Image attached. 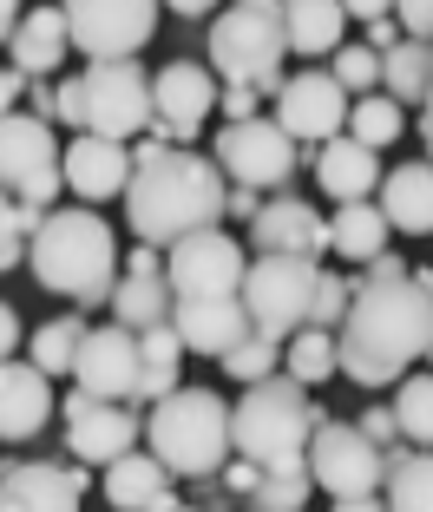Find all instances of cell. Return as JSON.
<instances>
[{"label":"cell","instance_id":"58","mask_svg":"<svg viewBox=\"0 0 433 512\" xmlns=\"http://www.w3.org/2000/svg\"><path fill=\"white\" fill-rule=\"evenodd\" d=\"M158 512H197V506H178V499H171V506H158Z\"/></svg>","mask_w":433,"mask_h":512},{"label":"cell","instance_id":"11","mask_svg":"<svg viewBox=\"0 0 433 512\" xmlns=\"http://www.w3.org/2000/svg\"><path fill=\"white\" fill-rule=\"evenodd\" d=\"M66 414V447H73V460H86V467H112L119 453H132L138 440H145V421H138L132 401H99V394L73 388L60 401Z\"/></svg>","mask_w":433,"mask_h":512},{"label":"cell","instance_id":"46","mask_svg":"<svg viewBox=\"0 0 433 512\" xmlns=\"http://www.w3.org/2000/svg\"><path fill=\"white\" fill-rule=\"evenodd\" d=\"M125 270H132V276H165V250L138 243V250H125Z\"/></svg>","mask_w":433,"mask_h":512},{"label":"cell","instance_id":"37","mask_svg":"<svg viewBox=\"0 0 433 512\" xmlns=\"http://www.w3.org/2000/svg\"><path fill=\"white\" fill-rule=\"evenodd\" d=\"M276 362H283V342H269V335H256V329H250V335H243V342H237V348L224 355V375L250 388V381L276 375Z\"/></svg>","mask_w":433,"mask_h":512},{"label":"cell","instance_id":"40","mask_svg":"<svg viewBox=\"0 0 433 512\" xmlns=\"http://www.w3.org/2000/svg\"><path fill=\"white\" fill-rule=\"evenodd\" d=\"M302 499H309V473H263L256 480V506L263 512H302Z\"/></svg>","mask_w":433,"mask_h":512},{"label":"cell","instance_id":"20","mask_svg":"<svg viewBox=\"0 0 433 512\" xmlns=\"http://www.w3.org/2000/svg\"><path fill=\"white\" fill-rule=\"evenodd\" d=\"M250 243H256V256H309L315 263V256L329 250V224L302 197H276V204H263L250 217Z\"/></svg>","mask_w":433,"mask_h":512},{"label":"cell","instance_id":"49","mask_svg":"<svg viewBox=\"0 0 433 512\" xmlns=\"http://www.w3.org/2000/svg\"><path fill=\"white\" fill-rule=\"evenodd\" d=\"M14 348H20V316L0 302V362H14Z\"/></svg>","mask_w":433,"mask_h":512},{"label":"cell","instance_id":"35","mask_svg":"<svg viewBox=\"0 0 433 512\" xmlns=\"http://www.w3.org/2000/svg\"><path fill=\"white\" fill-rule=\"evenodd\" d=\"M283 368L289 381H302V388H322L329 375H342L335 368V329H302L283 342Z\"/></svg>","mask_w":433,"mask_h":512},{"label":"cell","instance_id":"7","mask_svg":"<svg viewBox=\"0 0 433 512\" xmlns=\"http://www.w3.org/2000/svg\"><path fill=\"white\" fill-rule=\"evenodd\" d=\"M315 276H322V263H309V256H256L237 289L250 329L269 335V342L302 335L309 329V302H315Z\"/></svg>","mask_w":433,"mask_h":512},{"label":"cell","instance_id":"22","mask_svg":"<svg viewBox=\"0 0 433 512\" xmlns=\"http://www.w3.org/2000/svg\"><path fill=\"white\" fill-rule=\"evenodd\" d=\"M60 53H73V33H66V14L60 7H27L7 33V66L27 79H46L60 66Z\"/></svg>","mask_w":433,"mask_h":512},{"label":"cell","instance_id":"18","mask_svg":"<svg viewBox=\"0 0 433 512\" xmlns=\"http://www.w3.org/2000/svg\"><path fill=\"white\" fill-rule=\"evenodd\" d=\"M60 178H66V191L86 197V204L125 197V184H132V145L99 138V132H79L73 145H66V158H60Z\"/></svg>","mask_w":433,"mask_h":512},{"label":"cell","instance_id":"51","mask_svg":"<svg viewBox=\"0 0 433 512\" xmlns=\"http://www.w3.org/2000/svg\"><path fill=\"white\" fill-rule=\"evenodd\" d=\"M224 480L237 486V493H256V480H263V467H250V460H243V467H224Z\"/></svg>","mask_w":433,"mask_h":512},{"label":"cell","instance_id":"17","mask_svg":"<svg viewBox=\"0 0 433 512\" xmlns=\"http://www.w3.org/2000/svg\"><path fill=\"white\" fill-rule=\"evenodd\" d=\"M92 473L60 467V460H20L0 467V512H79Z\"/></svg>","mask_w":433,"mask_h":512},{"label":"cell","instance_id":"1","mask_svg":"<svg viewBox=\"0 0 433 512\" xmlns=\"http://www.w3.org/2000/svg\"><path fill=\"white\" fill-rule=\"evenodd\" d=\"M427 335H433V302L420 296L414 276H394V283L361 276L348 296V316L335 322V368L361 388H388L407 375V362L427 355Z\"/></svg>","mask_w":433,"mask_h":512},{"label":"cell","instance_id":"44","mask_svg":"<svg viewBox=\"0 0 433 512\" xmlns=\"http://www.w3.org/2000/svg\"><path fill=\"white\" fill-rule=\"evenodd\" d=\"M256 99H263L256 86H224V92H217V106H224V125H237V119H256Z\"/></svg>","mask_w":433,"mask_h":512},{"label":"cell","instance_id":"29","mask_svg":"<svg viewBox=\"0 0 433 512\" xmlns=\"http://www.w3.org/2000/svg\"><path fill=\"white\" fill-rule=\"evenodd\" d=\"M171 309H178V296H171L165 276L119 270V283H112V322H125V329H158V322H171Z\"/></svg>","mask_w":433,"mask_h":512},{"label":"cell","instance_id":"36","mask_svg":"<svg viewBox=\"0 0 433 512\" xmlns=\"http://www.w3.org/2000/svg\"><path fill=\"white\" fill-rule=\"evenodd\" d=\"M394 427H401L407 447H433V375L401 381V394H394Z\"/></svg>","mask_w":433,"mask_h":512},{"label":"cell","instance_id":"31","mask_svg":"<svg viewBox=\"0 0 433 512\" xmlns=\"http://www.w3.org/2000/svg\"><path fill=\"white\" fill-rule=\"evenodd\" d=\"M329 250L348 256V263H368V256L388 250V217H381V204H342V211L329 217Z\"/></svg>","mask_w":433,"mask_h":512},{"label":"cell","instance_id":"43","mask_svg":"<svg viewBox=\"0 0 433 512\" xmlns=\"http://www.w3.org/2000/svg\"><path fill=\"white\" fill-rule=\"evenodd\" d=\"M394 20L407 40H433V0H394Z\"/></svg>","mask_w":433,"mask_h":512},{"label":"cell","instance_id":"53","mask_svg":"<svg viewBox=\"0 0 433 512\" xmlns=\"http://www.w3.org/2000/svg\"><path fill=\"white\" fill-rule=\"evenodd\" d=\"M171 14H184V20H197V14H210V7H217V0H165Z\"/></svg>","mask_w":433,"mask_h":512},{"label":"cell","instance_id":"55","mask_svg":"<svg viewBox=\"0 0 433 512\" xmlns=\"http://www.w3.org/2000/svg\"><path fill=\"white\" fill-rule=\"evenodd\" d=\"M420 138H427V151H433V86H427V99H420Z\"/></svg>","mask_w":433,"mask_h":512},{"label":"cell","instance_id":"42","mask_svg":"<svg viewBox=\"0 0 433 512\" xmlns=\"http://www.w3.org/2000/svg\"><path fill=\"white\" fill-rule=\"evenodd\" d=\"M355 427L374 440V447L388 453V447H401V427H394V407H368V414H355Z\"/></svg>","mask_w":433,"mask_h":512},{"label":"cell","instance_id":"30","mask_svg":"<svg viewBox=\"0 0 433 512\" xmlns=\"http://www.w3.org/2000/svg\"><path fill=\"white\" fill-rule=\"evenodd\" d=\"M388 512H433V447H388Z\"/></svg>","mask_w":433,"mask_h":512},{"label":"cell","instance_id":"24","mask_svg":"<svg viewBox=\"0 0 433 512\" xmlns=\"http://www.w3.org/2000/svg\"><path fill=\"white\" fill-rule=\"evenodd\" d=\"M315 178H322V191H329L335 204H361V197H374V184H381V151H368L348 132H335L315 151Z\"/></svg>","mask_w":433,"mask_h":512},{"label":"cell","instance_id":"3","mask_svg":"<svg viewBox=\"0 0 433 512\" xmlns=\"http://www.w3.org/2000/svg\"><path fill=\"white\" fill-rule=\"evenodd\" d=\"M119 243L105 230L99 211H46L40 230L27 237V270L40 276V289L79 302V309H99L112 302V283H119Z\"/></svg>","mask_w":433,"mask_h":512},{"label":"cell","instance_id":"13","mask_svg":"<svg viewBox=\"0 0 433 512\" xmlns=\"http://www.w3.org/2000/svg\"><path fill=\"white\" fill-rule=\"evenodd\" d=\"M243 270H250V256H243V243L224 237V230H191L184 243L165 250L171 296H237Z\"/></svg>","mask_w":433,"mask_h":512},{"label":"cell","instance_id":"45","mask_svg":"<svg viewBox=\"0 0 433 512\" xmlns=\"http://www.w3.org/2000/svg\"><path fill=\"white\" fill-rule=\"evenodd\" d=\"M256 211H263V191H250V184H230L224 191V217H243V224H250Z\"/></svg>","mask_w":433,"mask_h":512},{"label":"cell","instance_id":"21","mask_svg":"<svg viewBox=\"0 0 433 512\" xmlns=\"http://www.w3.org/2000/svg\"><path fill=\"white\" fill-rule=\"evenodd\" d=\"M53 414V381L33 362H0V440H33Z\"/></svg>","mask_w":433,"mask_h":512},{"label":"cell","instance_id":"33","mask_svg":"<svg viewBox=\"0 0 433 512\" xmlns=\"http://www.w3.org/2000/svg\"><path fill=\"white\" fill-rule=\"evenodd\" d=\"M401 132H407V112L394 106L388 92H361L355 106H348V138H355V145H368V151H388Z\"/></svg>","mask_w":433,"mask_h":512},{"label":"cell","instance_id":"47","mask_svg":"<svg viewBox=\"0 0 433 512\" xmlns=\"http://www.w3.org/2000/svg\"><path fill=\"white\" fill-rule=\"evenodd\" d=\"M401 40H407V33H401V20H394V14L368 20V46H374V53H388V46H401Z\"/></svg>","mask_w":433,"mask_h":512},{"label":"cell","instance_id":"39","mask_svg":"<svg viewBox=\"0 0 433 512\" xmlns=\"http://www.w3.org/2000/svg\"><path fill=\"white\" fill-rule=\"evenodd\" d=\"M348 296H355V283L335 270L315 276V302H309V329H335V322L348 316Z\"/></svg>","mask_w":433,"mask_h":512},{"label":"cell","instance_id":"57","mask_svg":"<svg viewBox=\"0 0 433 512\" xmlns=\"http://www.w3.org/2000/svg\"><path fill=\"white\" fill-rule=\"evenodd\" d=\"M237 7H283V0H237Z\"/></svg>","mask_w":433,"mask_h":512},{"label":"cell","instance_id":"12","mask_svg":"<svg viewBox=\"0 0 433 512\" xmlns=\"http://www.w3.org/2000/svg\"><path fill=\"white\" fill-rule=\"evenodd\" d=\"M217 171L230 184H250V191H269V184H289L296 171V138L283 125H269L263 112L256 119H237L217 132Z\"/></svg>","mask_w":433,"mask_h":512},{"label":"cell","instance_id":"2","mask_svg":"<svg viewBox=\"0 0 433 512\" xmlns=\"http://www.w3.org/2000/svg\"><path fill=\"white\" fill-rule=\"evenodd\" d=\"M230 178L204 151H165L158 138L132 145V184H125V217H132L138 243L171 250L191 230H217L224 217Z\"/></svg>","mask_w":433,"mask_h":512},{"label":"cell","instance_id":"15","mask_svg":"<svg viewBox=\"0 0 433 512\" xmlns=\"http://www.w3.org/2000/svg\"><path fill=\"white\" fill-rule=\"evenodd\" d=\"M348 99L342 86H335V73H322V66H309V73L283 79L276 86V125H283L296 145H322V138H335L348 125Z\"/></svg>","mask_w":433,"mask_h":512},{"label":"cell","instance_id":"48","mask_svg":"<svg viewBox=\"0 0 433 512\" xmlns=\"http://www.w3.org/2000/svg\"><path fill=\"white\" fill-rule=\"evenodd\" d=\"M14 99H27V73H14V66H0V119L14 112Z\"/></svg>","mask_w":433,"mask_h":512},{"label":"cell","instance_id":"38","mask_svg":"<svg viewBox=\"0 0 433 512\" xmlns=\"http://www.w3.org/2000/svg\"><path fill=\"white\" fill-rule=\"evenodd\" d=\"M335 86H342L348 99L374 92L381 86V53H374V46H335Z\"/></svg>","mask_w":433,"mask_h":512},{"label":"cell","instance_id":"54","mask_svg":"<svg viewBox=\"0 0 433 512\" xmlns=\"http://www.w3.org/2000/svg\"><path fill=\"white\" fill-rule=\"evenodd\" d=\"M14 20H20V0H0V46H7V33H14Z\"/></svg>","mask_w":433,"mask_h":512},{"label":"cell","instance_id":"6","mask_svg":"<svg viewBox=\"0 0 433 512\" xmlns=\"http://www.w3.org/2000/svg\"><path fill=\"white\" fill-rule=\"evenodd\" d=\"M283 14L276 7H224L210 27V66L224 73V86H256L269 92L283 86Z\"/></svg>","mask_w":433,"mask_h":512},{"label":"cell","instance_id":"28","mask_svg":"<svg viewBox=\"0 0 433 512\" xmlns=\"http://www.w3.org/2000/svg\"><path fill=\"white\" fill-rule=\"evenodd\" d=\"M276 14H283L289 53H302V60H322V53H335V46H342V33H348L342 0H283Z\"/></svg>","mask_w":433,"mask_h":512},{"label":"cell","instance_id":"41","mask_svg":"<svg viewBox=\"0 0 433 512\" xmlns=\"http://www.w3.org/2000/svg\"><path fill=\"white\" fill-rule=\"evenodd\" d=\"M66 191V178H60V165H46V171H33V178L27 184H20V204H33V211H46V204H53V197H60Z\"/></svg>","mask_w":433,"mask_h":512},{"label":"cell","instance_id":"52","mask_svg":"<svg viewBox=\"0 0 433 512\" xmlns=\"http://www.w3.org/2000/svg\"><path fill=\"white\" fill-rule=\"evenodd\" d=\"M335 512H388L381 493H355V499H335Z\"/></svg>","mask_w":433,"mask_h":512},{"label":"cell","instance_id":"59","mask_svg":"<svg viewBox=\"0 0 433 512\" xmlns=\"http://www.w3.org/2000/svg\"><path fill=\"white\" fill-rule=\"evenodd\" d=\"M427 362H433V335H427Z\"/></svg>","mask_w":433,"mask_h":512},{"label":"cell","instance_id":"50","mask_svg":"<svg viewBox=\"0 0 433 512\" xmlns=\"http://www.w3.org/2000/svg\"><path fill=\"white\" fill-rule=\"evenodd\" d=\"M342 14H355V20H381V14H394V0H342Z\"/></svg>","mask_w":433,"mask_h":512},{"label":"cell","instance_id":"23","mask_svg":"<svg viewBox=\"0 0 433 512\" xmlns=\"http://www.w3.org/2000/svg\"><path fill=\"white\" fill-rule=\"evenodd\" d=\"M60 165V145H53V125L33 119V112H7L0 119V191L14 197L33 171Z\"/></svg>","mask_w":433,"mask_h":512},{"label":"cell","instance_id":"4","mask_svg":"<svg viewBox=\"0 0 433 512\" xmlns=\"http://www.w3.org/2000/svg\"><path fill=\"white\" fill-rule=\"evenodd\" d=\"M315 434V401L302 381L263 375L230 401V447L263 473H296Z\"/></svg>","mask_w":433,"mask_h":512},{"label":"cell","instance_id":"8","mask_svg":"<svg viewBox=\"0 0 433 512\" xmlns=\"http://www.w3.org/2000/svg\"><path fill=\"white\" fill-rule=\"evenodd\" d=\"M309 486H322L329 499H355V493H381L388 480V453L374 447L355 421H315L309 453H302Z\"/></svg>","mask_w":433,"mask_h":512},{"label":"cell","instance_id":"14","mask_svg":"<svg viewBox=\"0 0 433 512\" xmlns=\"http://www.w3.org/2000/svg\"><path fill=\"white\" fill-rule=\"evenodd\" d=\"M217 106V79L210 66H165L151 73V138L158 145H191Z\"/></svg>","mask_w":433,"mask_h":512},{"label":"cell","instance_id":"19","mask_svg":"<svg viewBox=\"0 0 433 512\" xmlns=\"http://www.w3.org/2000/svg\"><path fill=\"white\" fill-rule=\"evenodd\" d=\"M171 329H178L184 355H210V362H224L230 348L250 335V316H243L237 296H178Z\"/></svg>","mask_w":433,"mask_h":512},{"label":"cell","instance_id":"56","mask_svg":"<svg viewBox=\"0 0 433 512\" xmlns=\"http://www.w3.org/2000/svg\"><path fill=\"white\" fill-rule=\"evenodd\" d=\"M414 283H420V296L433 302V270H414Z\"/></svg>","mask_w":433,"mask_h":512},{"label":"cell","instance_id":"26","mask_svg":"<svg viewBox=\"0 0 433 512\" xmlns=\"http://www.w3.org/2000/svg\"><path fill=\"white\" fill-rule=\"evenodd\" d=\"M105 499L119 512H158V506H171V473H165V460L158 453H119L112 460V473H105Z\"/></svg>","mask_w":433,"mask_h":512},{"label":"cell","instance_id":"27","mask_svg":"<svg viewBox=\"0 0 433 512\" xmlns=\"http://www.w3.org/2000/svg\"><path fill=\"white\" fill-rule=\"evenodd\" d=\"M171 388H184V342H178V329H171V322L138 329V388H132V407L165 401Z\"/></svg>","mask_w":433,"mask_h":512},{"label":"cell","instance_id":"9","mask_svg":"<svg viewBox=\"0 0 433 512\" xmlns=\"http://www.w3.org/2000/svg\"><path fill=\"white\" fill-rule=\"evenodd\" d=\"M79 92H86V132L99 138L132 145L151 125V73L138 60H92L79 73Z\"/></svg>","mask_w":433,"mask_h":512},{"label":"cell","instance_id":"16","mask_svg":"<svg viewBox=\"0 0 433 512\" xmlns=\"http://www.w3.org/2000/svg\"><path fill=\"white\" fill-rule=\"evenodd\" d=\"M73 388L99 394V401H132V388H138V329H125V322L86 329L79 362H73Z\"/></svg>","mask_w":433,"mask_h":512},{"label":"cell","instance_id":"5","mask_svg":"<svg viewBox=\"0 0 433 512\" xmlns=\"http://www.w3.org/2000/svg\"><path fill=\"white\" fill-rule=\"evenodd\" d=\"M145 440L165 460L171 480H210L230 460V401L217 388H171L165 401H151Z\"/></svg>","mask_w":433,"mask_h":512},{"label":"cell","instance_id":"10","mask_svg":"<svg viewBox=\"0 0 433 512\" xmlns=\"http://www.w3.org/2000/svg\"><path fill=\"white\" fill-rule=\"evenodd\" d=\"M73 53L86 60H138V46L158 27V0H60Z\"/></svg>","mask_w":433,"mask_h":512},{"label":"cell","instance_id":"34","mask_svg":"<svg viewBox=\"0 0 433 512\" xmlns=\"http://www.w3.org/2000/svg\"><path fill=\"white\" fill-rule=\"evenodd\" d=\"M79 342H86V316H53L46 329H33V368H40L46 381L53 375H73V362H79Z\"/></svg>","mask_w":433,"mask_h":512},{"label":"cell","instance_id":"25","mask_svg":"<svg viewBox=\"0 0 433 512\" xmlns=\"http://www.w3.org/2000/svg\"><path fill=\"white\" fill-rule=\"evenodd\" d=\"M381 217L388 230H407V237H427L433 230V158H407L381 178Z\"/></svg>","mask_w":433,"mask_h":512},{"label":"cell","instance_id":"32","mask_svg":"<svg viewBox=\"0 0 433 512\" xmlns=\"http://www.w3.org/2000/svg\"><path fill=\"white\" fill-rule=\"evenodd\" d=\"M433 86V46L427 40H401L381 53V92H388L394 106H420Z\"/></svg>","mask_w":433,"mask_h":512}]
</instances>
